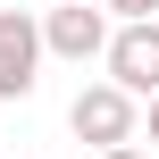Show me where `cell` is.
<instances>
[{"label":"cell","mask_w":159,"mask_h":159,"mask_svg":"<svg viewBox=\"0 0 159 159\" xmlns=\"http://www.w3.org/2000/svg\"><path fill=\"white\" fill-rule=\"evenodd\" d=\"M101 59H109V84H117L126 101H151L159 92V17L151 25H117Z\"/></svg>","instance_id":"cell-1"},{"label":"cell","mask_w":159,"mask_h":159,"mask_svg":"<svg viewBox=\"0 0 159 159\" xmlns=\"http://www.w3.org/2000/svg\"><path fill=\"white\" fill-rule=\"evenodd\" d=\"M67 126H75V143L117 151V143H134V101H126L117 84H84V92H75V109H67Z\"/></svg>","instance_id":"cell-2"},{"label":"cell","mask_w":159,"mask_h":159,"mask_svg":"<svg viewBox=\"0 0 159 159\" xmlns=\"http://www.w3.org/2000/svg\"><path fill=\"white\" fill-rule=\"evenodd\" d=\"M42 84V25L25 8H0V101H25Z\"/></svg>","instance_id":"cell-3"},{"label":"cell","mask_w":159,"mask_h":159,"mask_svg":"<svg viewBox=\"0 0 159 159\" xmlns=\"http://www.w3.org/2000/svg\"><path fill=\"white\" fill-rule=\"evenodd\" d=\"M42 50H59V59H101V50H109V8L50 0V17H42Z\"/></svg>","instance_id":"cell-4"},{"label":"cell","mask_w":159,"mask_h":159,"mask_svg":"<svg viewBox=\"0 0 159 159\" xmlns=\"http://www.w3.org/2000/svg\"><path fill=\"white\" fill-rule=\"evenodd\" d=\"M109 17H126V25H151V17H159V0H109Z\"/></svg>","instance_id":"cell-5"},{"label":"cell","mask_w":159,"mask_h":159,"mask_svg":"<svg viewBox=\"0 0 159 159\" xmlns=\"http://www.w3.org/2000/svg\"><path fill=\"white\" fill-rule=\"evenodd\" d=\"M92 159H143V151H134V143H117V151H92Z\"/></svg>","instance_id":"cell-6"},{"label":"cell","mask_w":159,"mask_h":159,"mask_svg":"<svg viewBox=\"0 0 159 159\" xmlns=\"http://www.w3.org/2000/svg\"><path fill=\"white\" fill-rule=\"evenodd\" d=\"M151 143H159V92H151Z\"/></svg>","instance_id":"cell-7"}]
</instances>
